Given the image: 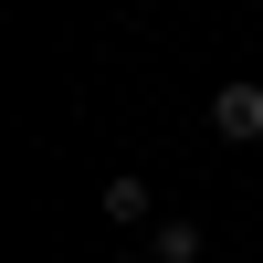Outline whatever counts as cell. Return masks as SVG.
<instances>
[{
	"label": "cell",
	"instance_id": "obj_1",
	"mask_svg": "<svg viewBox=\"0 0 263 263\" xmlns=\"http://www.w3.org/2000/svg\"><path fill=\"white\" fill-rule=\"evenodd\" d=\"M211 126H221L232 147H242V137H263V84H221V95H211Z\"/></svg>",
	"mask_w": 263,
	"mask_h": 263
},
{
	"label": "cell",
	"instance_id": "obj_2",
	"mask_svg": "<svg viewBox=\"0 0 263 263\" xmlns=\"http://www.w3.org/2000/svg\"><path fill=\"white\" fill-rule=\"evenodd\" d=\"M147 253H158V263H200V221H158Z\"/></svg>",
	"mask_w": 263,
	"mask_h": 263
},
{
	"label": "cell",
	"instance_id": "obj_3",
	"mask_svg": "<svg viewBox=\"0 0 263 263\" xmlns=\"http://www.w3.org/2000/svg\"><path fill=\"white\" fill-rule=\"evenodd\" d=\"M105 221H147V179H105Z\"/></svg>",
	"mask_w": 263,
	"mask_h": 263
},
{
	"label": "cell",
	"instance_id": "obj_4",
	"mask_svg": "<svg viewBox=\"0 0 263 263\" xmlns=\"http://www.w3.org/2000/svg\"><path fill=\"white\" fill-rule=\"evenodd\" d=\"M116 263H147V253H116Z\"/></svg>",
	"mask_w": 263,
	"mask_h": 263
}]
</instances>
